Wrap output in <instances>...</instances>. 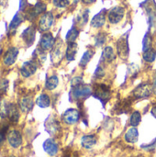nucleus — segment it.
<instances>
[{"mask_svg": "<svg viewBox=\"0 0 156 157\" xmlns=\"http://www.w3.org/2000/svg\"><path fill=\"white\" fill-rule=\"evenodd\" d=\"M7 141H8V144H10L11 147H13V148H18L22 144V136H21V133L18 131H17V130L10 131L7 133Z\"/></svg>", "mask_w": 156, "mask_h": 157, "instance_id": "ddd939ff", "label": "nucleus"}, {"mask_svg": "<svg viewBox=\"0 0 156 157\" xmlns=\"http://www.w3.org/2000/svg\"><path fill=\"white\" fill-rule=\"evenodd\" d=\"M35 36H36V29L34 26L28 27L21 34L23 40L25 41V43L28 47H29L33 44V42L35 40Z\"/></svg>", "mask_w": 156, "mask_h": 157, "instance_id": "4468645a", "label": "nucleus"}, {"mask_svg": "<svg viewBox=\"0 0 156 157\" xmlns=\"http://www.w3.org/2000/svg\"><path fill=\"white\" fill-rule=\"evenodd\" d=\"M43 150L50 156H55L58 154L59 147H58L57 143L53 139H47L43 143Z\"/></svg>", "mask_w": 156, "mask_h": 157, "instance_id": "dca6fc26", "label": "nucleus"}, {"mask_svg": "<svg viewBox=\"0 0 156 157\" xmlns=\"http://www.w3.org/2000/svg\"><path fill=\"white\" fill-rule=\"evenodd\" d=\"M7 6V0H0V13Z\"/></svg>", "mask_w": 156, "mask_h": 157, "instance_id": "a18cd8bd", "label": "nucleus"}, {"mask_svg": "<svg viewBox=\"0 0 156 157\" xmlns=\"http://www.w3.org/2000/svg\"><path fill=\"white\" fill-rule=\"evenodd\" d=\"M134 101L133 97H129L127 98H124L120 101H119L113 108L112 111L115 114H122V113H128L131 109V105Z\"/></svg>", "mask_w": 156, "mask_h": 157, "instance_id": "423d86ee", "label": "nucleus"}, {"mask_svg": "<svg viewBox=\"0 0 156 157\" xmlns=\"http://www.w3.org/2000/svg\"><path fill=\"white\" fill-rule=\"evenodd\" d=\"M105 75V70H104V65H102L101 63H98L96 72H95V77L97 78H102Z\"/></svg>", "mask_w": 156, "mask_h": 157, "instance_id": "c9c22d12", "label": "nucleus"}, {"mask_svg": "<svg viewBox=\"0 0 156 157\" xmlns=\"http://www.w3.org/2000/svg\"><path fill=\"white\" fill-rule=\"evenodd\" d=\"M33 59L34 62L36 63H43L44 61L46 60V53L45 51L42 50L41 48H38L33 52Z\"/></svg>", "mask_w": 156, "mask_h": 157, "instance_id": "cd10ccee", "label": "nucleus"}, {"mask_svg": "<svg viewBox=\"0 0 156 157\" xmlns=\"http://www.w3.org/2000/svg\"><path fill=\"white\" fill-rule=\"evenodd\" d=\"M63 121L67 125H74L80 120V112L74 109H69L63 114Z\"/></svg>", "mask_w": 156, "mask_h": 157, "instance_id": "6e6552de", "label": "nucleus"}, {"mask_svg": "<svg viewBox=\"0 0 156 157\" xmlns=\"http://www.w3.org/2000/svg\"><path fill=\"white\" fill-rule=\"evenodd\" d=\"M37 68H38V65L36 62L27 61L22 64L20 68V74L23 77H29L36 73Z\"/></svg>", "mask_w": 156, "mask_h": 157, "instance_id": "9b49d317", "label": "nucleus"}, {"mask_svg": "<svg viewBox=\"0 0 156 157\" xmlns=\"http://www.w3.org/2000/svg\"><path fill=\"white\" fill-rule=\"evenodd\" d=\"M36 104L41 108V109H45L50 107L51 105V98L47 94H41L36 100Z\"/></svg>", "mask_w": 156, "mask_h": 157, "instance_id": "bb28decb", "label": "nucleus"}, {"mask_svg": "<svg viewBox=\"0 0 156 157\" xmlns=\"http://www.w3.org/2000/svg\"><path fill=\"white\" fill-rule=\"evenodd\" d=\"M63 45H62V42H56L52 48V51H51V62L54 63V64H58L62 59H63Z\"/></svg>", "mask_w": 156, "mask_h": 157, "instance_id": "f3484780", "label": "nucleus"}, {"mask_svg": "<svg viewBox=\"0 0 156 157\" xmlns=\"http://www.w3.org/2000/svg\"><path fill=\"white\" fill-rule=\"evenodd\" d=\"M144 150H152V149H154L156 147V139L151 144H147V145H143L142 146Z\"/></svg>", "mask_w": 156, "mask_h": 157, "instance_id": "37998d69", "label": "nucleus"}, {"mask_svg": "<svg viewBox=\"0 0 156 157\" xmlns=\"http://www.w3.org/2000/svg\"><path fill=\"white\" fill-rule=\"evenodd\" d=\"M33 106H34V102L30 97H24L19 101V108L25 113L29 112L32 109Z\"/></svg>", "mask_w": 156, "mask_h": 157, "instance_id": "412c9836", "label": "nucleus"}, {"mask_svg": "<svg viewBox=\"0 0 156 157\" xmlns=\"http://www.w3.org/2000/svg\"><path fill=\"white\" fill-rule=\"evenodd\" d=\"M54 21V17L51 12L44 13L39 21V29L40 31H47L51 29Z\"/></svg>", "mask_w": 156, "mask_h": 157, "instance_id": "9d476101", "label": "nucleus"}, {"mask_svg": "<svg viewBox=\"0 0 156 157\" xmlns=\"http://www.w3.org/2000/svg\"><path fill=\"white\" fill-rule=\"evenodd\" d=\"M6 129L5 130L4 128L0 130V146L3 145L4 142H5V139H6Z\"/></svg>", "mask_w": 156, "mask_h": 157, "instance_id": "79ce46f5", "label": "nucleus"}, {"mask_svg": "<svg viewBox=\"0 0 156 157\" xmlns=\"http://www.w3.org/2000/svg\"><path fill=\"white\" fill-rule=\"evenodd\" d=\"M96 0H82V2L84 3V4H86V5H90V4H92V3H94Z\"/></svg>", "mask_w": 156, "mask_h": 157, "instance_id": "de8ad7c7", "label": "nucleus"}, {"mask_svg": "<svg viewBox=\"0 0 156 157\" xmlns=\"http://www.w3.org/2000/svg\"><path fill=\"white\" fill-rule=\"evenodd\" d=\"M59 84V79L56 75H51L46 79L45 82V87L48 90H53L57 87Z\"/></svg>", "mask_w": 156, "mask_h": 157, "instance_id": "c85d7f7f", "label": "nucleus"}, {"mask_svg": "<svg viewBox=\"0 0 156 157\" xmlns=\"http://www.w3.org/2000/svg\"><path fill=\"white\" fill-rule=\"evenodd\" d=\"M139 138V132L138 130L135 127L130 128L127 132L125 133V141L129 144H135L138 142Z\"/></svg>", "mask_w": 156, "mask_h": 157, "instance_id": "b1692460", "label": "nucleus"}, {"mask_svg": "<svg viewBox=\"0 0 156 157\" xmlns=\"http://www.w3.org/2000/svg\"><path fill=\"white\" fill-rule=\"evenodd\" d=\"M7 157H16V156H14V155H9V156H7Z\"/></svg>", "mask_w": 156, "mask_h": 157, "instance_id": "8fccbe9b", "label": "nucleus"}, {"mask_svg": "<svg viewBox=\"0 0 156 157\" xmlns=\"http://www.w3.org/2000/svg\"><path fill=\"white\" fill-rule=\"evenodd\" d=\"M151 112H152L153 116L156 118V104L154 106V107H153V109H152V111H151Z\"/></svg>", "mask_w": 156, "mask_h": 157, "instance_id": "09e8293b", "label": "nucleus"}, {"mask_svg": "<svg viewBox=\"0 0 156 157\" xmlns=\"http://www.w3.org/2000/svg\"><path fill=\"white\" fill-rule=\"evenodd\" d=\"M124 14H125L124 7L120 6H115L108 12V21L112 24H117L121 21V19L124 17Z\"/></svg>", "mask_w": 156, "mask_h": 157, "instance_id": "1a4fd4ad", "label": "nucleus"}, {"mask_svg": "<svg viewBox=\"0 0 156 157\" xmlns=\"http://www.w3.org/2000/svg\"><path fill=\"white\" fill-rule=\"evenodd\" d=\"M153 90V86L147 83H143L139 85L131 93L132 97L134 98H147L151 97Z\"/></svg>", "mask_w": 156, "mask_h": 157, "instance_id": "7ed1b4c3", "label": "nucleus"}, {"mask_svg": "<svg viewBox=\"0 0 156 157\" xmlns=\"http://www.w3.org/2000/svg\"><path fill=\"white\" fill-rule=\"evenodd\" d=\"M0 52H1V49H0Z\"/></svg>", "mask_w": 156, "mask_h": 157, "instance_id": "3c124183", "label": "nucleus"}, {"mask_svg": "<svg viewBox=\"0 0 156 157\" xmlns=\"http://www.w3.org/2000/svg\"><path fill=\"white\" fill-rule=\"evenodd\" d=\"M129 42H128V34L122 35L117 41V52L122 60H126L129 56Z\"/></svg>", "mask_w": 156, "mask_h": 157, "instance_id": "20e7f679", "label": "nucleus"}, {"mask_svg": "<svg viewBox=\"0 0 156 157\" xmlns=\"http://www.w3.org/2000/svg\"><path fill=\"white\" fill-rule=\"evenodd\" d=\"M63 157H78V155L76 152H71V151H68L66 153L63 154Z\"/></svg>", "mask_w": 156, "mask_h": 157, "instance_id": "c03bdc74", "label": "nucleus"}, {"mask_svg": "<svg viewBox=\"0 0 156 157\" xmlns=\"http://www.w3.org/2000/svg\"><path fill=\"white\" fill-rule=\"evenodd\" d=\"M19 110L17 107L16 104L10 103L8 104V109H7V118L12 123H17L19 120Z\"/></svg>", "mask_w": 156, "mask_h": 157, "instance_id": "6ab92c4d", "label": "nucleus"}, {"mask_svg": "<svg viewBox=\"0 0 156 157\" xmlns=\"http://www.w3.org/2000/svg\"><path fill=\"white\" fill-rule=\"evenodd\" d=\"M18 55V49L16 47H11L7 50L6 54L4 55V63L6 66H10L15 63Z\"/></svg>", "mask_w": 156, "mask_h": 157, "instance_id": "2eb2a0df", "label": "nucleus"}, {"mask_svg": "<svg viewBox=\"0 0 156 157\" xmlns=\"http://www.w3.org/2000/svg\"><path fill=\"white\" fill-rule=\"evenodd\" d=\"M77 53V44L75 42H71L68 43L67 49H66V52H65V56L68 62H72L75 59Z\"/></svg>", "mask_w": 156, "mask_h": 157, "instance_id": "393cba45", "label": "nucleus"}, {"mask_svg": "<svg viewBox=\"0 0 156 157\" xmlns=\"http://www.w3.org/2000/svg\"><path fill=\"white\" fill-rule=\"evenodd\" d=\"M82 84H84V80H83L82 76H75V77L73 78L72 81H71V86H72V87H74V86H80V85H82Z\"/></svg>", "mask_w": 156, "mask_h": 157, "instance_id": "ea45409f", "label": "nucleus"}, {"mask_svg": "<svg viewBox=\"0 0 156 157\" xmlns=\"http://www.w3.org/2000/svg\"><path fill=\"white\" fill-rule=\"evenodd\" d=\"M54 44H55V39L51 32H46L41 36L40 40V48H41L42 50L48 51L53 48Z\"/></svg>", "mask_w": 156, "mask_h": 157, "instance_id": "f8f14e48", "label": "nucleus"}, {"mask_svg": "<svg viewBox=\"0 0 156 157\" xmlns=\"http://www.w3.org/2000/svg\"><path fill=\"white\" fill-rule=\"evenodd\" d=\"M105 22H106V10L103 9L99 13H97L96 16H94L90 24L93 28L99 29L105 25Z\"/></svg>", "mask_w": 156, "mask_h": 157, "instance_id": "a211bd4d", "label": "nucleus"}, {"mask_svg": "<svg viewBox=\"0 0 156 157\" xmlns=\"http://www.w3.org/2000/svg\"><path fill=\"white\" fill-rule=\"evenodd\" d=\"M8 88V81L6 79H2L0 81V97L4 96Z\"/></svg>", "mask_w": 156, "mask_h": 157, "instance_id": "e433bc0d", "label": "nucleus"}, {"mask_svg": "<svg viewBox=\"0 0 156 157\" xmlns=\"http://www.w3.org/2000/svg\"><path fill=\"white\" fill-rule=\"evenodd\" d=\"M139 67L137 66V65H135V64H130L129 65V69H128V71H129V74L132 76V75H136L138 73H139V69H138Z\"/></svg>", "mask_w": 156, "mask_h": 157, "instance_id": "a19ab883", "label": "nucleus"}, {"mask_svg": "<svg viewBox=\"0 0 156 157\" xmlns=\"http://www.w3.org/2000/svg\"><path fill=\"white\" fill-rule=\"evenodd\" d=\"M44 127H45L46 132L52 136L57 135L61 130L60 122L54 116H49L47 118V120L45 121V123H44Z\"/></svg>", "mask_w": 156, "mask_h": 157, "instance_id": "0eeeda50", "label": "nucleus"}, {"mask_svg": "<svg viewBox=\"0 0 156 157\" xmlns=\"http://www.w3.org/2000/svg\"><path fill=\"white\" fill-rule=\"evenodd\" d=\"M78 35H79V30L75 27H73L66 34V41L68 43L74 42L75 40L77 39Z\"/></svg>", "mask_w": 156, "mask_h": 157, "instance_id": "7c9ffc66", "label": "nucleus"}, {"mask_svg": "<svg viewBox=\"0 0 156 157\" xmlns=\"http://www.w3.org/2000/svg\"><path fill=\"white\" fill-rule=\"evenodd\" d=\"M53 5L56 7L63 8L69 5V0H53Z\"/></svg>", "mask_w": 156, "mask_h": 157, "instance_id": "4c0bfd02", "label": "nucleus"}, {"mask_svg": "<svg viewBox=\"0 0 156 157\" xmlns=\"http://www.w3.org/2000/svg\"><path fill=\"white\" fill-rule=\"evenodd\" d=\"M47 6L46 4L42 3V2H37L34 6H31L28 10L27 13L25 15V17L29 20H33L34 18H36L40 14H44L46 11Z\"/></svg>", "mask_w": 156, "mask_h": 157, "instance_id": "39448f33", "label": "nucleus"}, {"mask_svg": "<svg viewBox=\"0 0 156 157\" xmlns=\"http://www.w3.org/2000/svg\"><path fill=\"white\" fill-rule=\"evenodd\" d=\"M94 54H95V50L92 49V48L88 49V50L84 53V55L82 56L79 65H80L81 67H86V66L87 65V63L90 62V60L92 59V57L94 56Z\"/></svg>", "mask_w": 156, "mask_h": 157, "instance_id": "a878e982", "label": "nucleus"}, {"mask_svg": "<svg viewBox=\"0 0 156 157\" xmlns=\"http://www.w3.org/2000/svg\"><path fill=\"white\" fill-rule=\"evenodd\" d=\"M97 135H95V134H88V135H85V136L82 137V139H81V145L85 149H91L93 146H95L97 144Z\"/></svg>", "mask_w": 156, "mask_h": 157, "instance_id": "aec40b11", "label": "nucleus"}, {"mask_svg": "<svg viewBox=\"0 0 156 157\" xmlns=\"http://www.w3.org/2000/svg\"><path fill=\"white\" fill-rule=\"evenodd\" d=\"M143 58L147 63H153L156 59V50L154 48H150L143 52Z\"/></svg>", "mask_w": 156, "mask_h": 157, "instance_id": "c756f323", "label": "nucleus"}, {"mask_svg": "<svg viewBox=\"0 0 156 157\" xmlns=\"http://www.w3.org/2000/svg\"><path fill=\"white\" fill-rule=\"evenodd\" d=\"M142 121V114L140 111H134L130 119V124L132 127H137Z\"/></svg>", "mask_w": 156, "mask_h": 157, "instance_id": "473e14b6", "label": "nucleus"}, {"mask_svg": "<svg viewBox=\"0 0 156 157\" xmlns=\"http://www.w3.org/2000/svg\"><path fill=\"white\" fill-rule=\"evenodd\" d=\"M153 90H154V93L156 95V74L154 75V83H153Z\"/></svg>", "mask_w": 156, "mask_h": 157, "instance_id": "49530a36", "label": "nucleus"}, {"mask_svg": "<svg viewBox=\"0 0 156 157\" xmlns=\"http://www.w3.org/2000/svg\"><path fill=\"white\" fill-rule=\"evenodd\" d=\"M88 13H89V11L86 10L85 12L82 13V16L78 17V21H79V23L81 25H85L87 22V20H88Z\"/></svg>", "mask_w": 156, "mask_h": 157, "instance_id": "58836bf2", "label": "nucleus"}, {"mask_svg": "<svg viewBox=\"0 0 156 157\" xmlns=\"http://www.w3.org/2000/svg\"><path fill=\"white\" fill-rule=\"evenodd\" d=\"M106 40H107V34L106 33H103V32L98 33L96 36V46L101 47L106 42Z\"/></svg>", "mask_w": 156, "mask_h": 157, "instance_id": "f704fd0d", "label": "nucleus"}, {"mask_svg": "<svg viewBox=\"0 0 156 157\" xmlns=\"http://www.w3.org/2000/svg\"><path fill=\"white\" fill-rule=\"evenodd\" d=\"M115 59H116V55L114 53V50L112 49V47H110V46L105 47V49L102 52L101 62L109 63L115 61Z\"/></svg>", "mask_w": 156, "mask_h": 157, "instance_id": "4be33fe9", "label": "nucleus"}, {"mask_svg": "<svg viewBox=\"0 0 156 157\" xmlns=\"http://www.w3.org/2000/svg\"><path fill=\"white\" fill-rule=\"evenodd\" d=\"M93 94V89L86 84H82L78 86L72 87L70 92V99H74V101L81 102L82 100L87 98Z\"/></svg>", "mask_w": 156, "mask_h": 157, "instance_id": "f03ea898", "label": "nucleus"}, {"mask_svg": "<svg viewBox=\"0 0 156 157\" xmlns=\"http://www.w3.org/2000/svg\"><path fill=\"white\" fill-rule=\"evenodd\" d=\"M7 109H8V104H6L5 99L0 98V117L2 119L7 117Z\"/></svg>", "mask_w": 156, "mask_h": 157, "instance_id": "72a5a7b5", "label": "nucleus"}, {"mask_svg": "<svg viewBox=\"0 0 156 157\" xmlns=\"http://www.w3.org/2000/svg\"><path fill=\"white\" fill-rule=\"evenodd\" d=\"M152 45H153V35L150 31H148L144 38H143V51H146L150 48H152Z\"/></svg>", "mask_w": 156, "mask_h": 157, "instance_id": "2f4dec72", "label": "nucleus"}, {"mask_svg": "<svg viewBox=\"0 0 156 157\" xmlns=\"http://www.w3.org/2000/svg\"><path fill=\"white\" fill-rule=\"evenodd\" d=\"M23 20H24V16L20 12H17L15 14V16L13 17V18H12L9 26H8V30L10 32L15 31L17 29V27L23 22Z\"/></svg>", "mask_w": 156, "mask_h": 157, "instance_id": "5701e85b", "label": "nucleus"}, {"mask_svg": "<svg viewBox=\"0 0 156 157\" xmlns=\"http://www.w3.org/2000/svg\"><path fill=\"white\" fill-rule=\"evenodd\" d=\"M93 96L97 98L98 100L101 101L103 106H105L108 101L111 98V90H110V86L105 84V83H97L94 84L93 87Z\"/></svg>", "mask_w": 156, "mask_h": 157, "instance_id": "f257e3e1", "label": "nucleus"}]
</instances>
